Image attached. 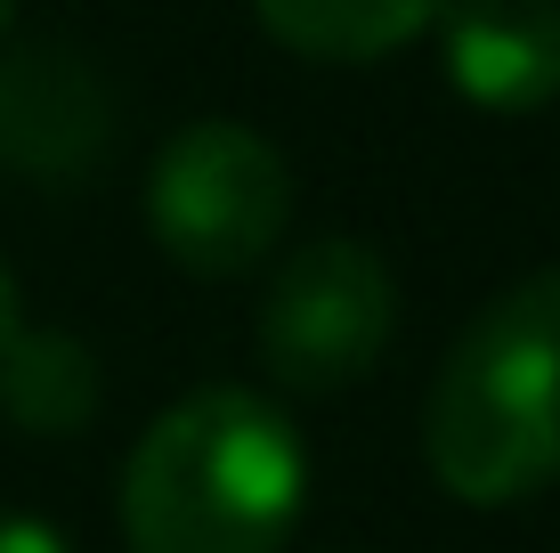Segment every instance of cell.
<instances>
[{"label": "cell", "mask_w": 560, "mask_h": 553, "mask_svg": "<svg viewBox=\"0 0 560 553\" xmlns=\"http://www.w3.org/2000/svg\"><path fill=\"white\" fill-rule=\"evenodd\" d=\"M308 497L301 431L244 383L171 399L130 448L122 538L130 553H277Z\"/></svg>", "instance_id": "6da1fadb"}, {"label": "cell", "mask_w": 560, "mask_h": 553, "mask_svg": "<svg viewBox=\"0 0 560 553\" xmlns=\"http://www.w3.org/2000/svg\"><path fill=\"white\" fill-rule=\"evenodd\" d=\"M422 456L463 505H520L560 481V269L504 285L463 326L422 407Z\"/></svg>", "instance_id": "7a4b0ae2"}, {"label": "cell", "mask_w": 560, "mask_h": 553, "mask_svg": "<svg viewBox=\"0 0 560 553\" xmlns=\"http://www.w3.org/2000/svg\"><path fill=\"white\" fill-rule=\"evenodd\" d=\"M293 220V171L244 123H187L147 171V228L179 269L244 277Z\"/></svg>", "instance_id": "3957f363"}, {"label": "cell", "mask_w": 560, "mask_h": 553, "mask_svg": "<svg viewBox=\"0 0 560 553\" xmlns=\"http://www.w3.org/2000/svg\"><path fill=\"white\" fill-rule=\"evenodd\" d=\"M398 318V285L374 244L358 237H317L268 277L260 301V358L284 391H350L382 367Z\"/></svg>", "instance_id": "277c9868"}, {"label": "cell", "mask_w": 560, "mask_h": 553, "mask_svg": "<svg viewBox=\"0 0 560 553\" xmlns=\"http://www.w3.org/2000/svg\"><path fill=\"white\" fill-rule=\"evenodd\" d=\"M447 82L488 114H536L560 99V0H447Z\"/></svg>", "instance_id": "5b68a950"}, {"label": "cell", "mask_w": 560, "mask_h": 553, "mask_svg": "<svg viewBox=\"0 0 560 553\" xmlns=\"http://www.w3.org/2000/svg\"><path fill=\"white\" fill-rule=\"evenodd\" d=\"M106 139V99L57 49H25L0 66V163L16 171H73Z\"/></svg>", "instance_id": "8992f818"}, {"label": "cell", "mask_w": 560, "mask_h": 553, "mask_svg": "<svg viewBox=\"0 0 560 553\" xmlns=\"http://www.w3.org/2000/svg\"><path fill=\"white\" fill-rule=\"evenodd\" d=\"M447 0H253V16L268 25V42L325 57V66H365L390 57L398 42L439 25Z\"/></svg>", "instance_id": "52a82bcc"}, {"label": "cell", "mask_w": 560, "mask_h": 553, "mask_svg": "<svg viewBox=\"0 0 560 553\" xmlns=\"http://www.w3.org/2000/svg\"><path fill=\"white\" fill-rule=\"evenodd\" d=\"M106 399V375L98 358H90V342L73 334H16L9 350H0V407H9L16 431H82L90 415H98Z\"/></svg>", "instance_id": "ba28073f"}, {"label": "cell", "mask_w": 560, "mask_h": 553, "mask_svg": "<svg viewBox=\"0 0 560 553\" xmlns=\"http://www.w3.org/2000/svg\"><path fill=\"white\" fill-rule=\"evenodd\" d=\"M0 553H66V538L49 521H33V512H9L0 521Z\"/></svg>", "instance_id": "9c48e42d"}, {"label": "cell", "mask_w": 560, "mask_h": 553, "mask_svg": "<svg viewBox=\"0 0 560 553\" xmlns=\"http://www.w3.org/2000/svg\"><path fill=\"white\" fill-rule=\"evenodd\" d=\"M25 334V310H16V277H9V261H0V350Z\"/></svg>", "instance_id": "30bf717a"}, {"label": "cell", "mask_w": 560, "mask_h": 553, "mask_svg": "<svg viewBox=\"0 0 560 553\" xmlns=\"http://www.w3.org/2000/svg\"><path fill=\"white\" fill-rule=\"evenodd\" d=\"M9 9H16V0H0V33H9Z\"/></svg>", "instance_id": "8fae6325"}]
</instances>
